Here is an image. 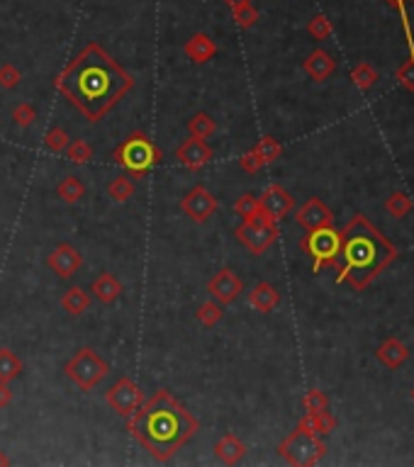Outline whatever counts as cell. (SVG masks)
<instances>
[{"instance_id": "cell-1", "label": "cell", "mask_w": 414, "mask_h": 467, "mask_svg": "<svg viewBox=\"0 0 414 467\" xmlns=\"http://www.w3.org/2000/svg\"><path fill=\"white\" fill-rule=\"evenodd\" d=\"M132 88V73L98 42H88V47L56 76V90L88 122H100Z\"/></svg>"}, {"instance_id": "cell-2", "label": "cell", "mask_w": 414, "mask_h": 467, "mask_svg": "<svg viewBox=\"0 0 414 467\" xmlns=\"http://www.w3.org/2000/svg\"><path fill=\"white\" fill-rule=\"evenodd\" d=\"M134 441L158 463H168L200 429V421L168 390H158L127 417Z\"/></svg>"}, {"instance_id": "cell-3", "label": "cell", "mask_w": 414, "mask_h": 467, "mask_svg": "<svg viewBox=\"0 0 414 467\" xmlns=\"http://www.w3.org/2000/svg\"><path fill=\"white\" fill-rule=\"evenodd\" d=\"M339 236H342V246H339L342 278L339 280H349L356 287H363L395 256V248L390 246L388 238L373 229L366 217H354Z\"/></svg>"}, {"instance_id": "cell-4", "label": "cell", "mask_w": 414, "mask_h": 467, "mask_svg": "<svg viewBox=\"0 0 414 467\" xmlns=\"http://www.w3.org/2000/svg\"><path fill=\"white\" fill-rule=\"evenodd\" d=\"M64 373L81 392H93L110 375V363L95 348L83 346L66 361Z\"/></svg>"}, {"instance_id": "cell-5", "label": "cell", "mask_w": 414, "mask_h": 467, "mask_svg": "<svg viewBox=\"0 0 414 467\" xmlns=\"http://www.w3.org/2000/svg\"><path fill=\"white\" fill-rule=\"evenodd\" d=\"M115 163H120L122 168H127L134 178H144L151 168L161 161V151L146 139V134L134 132L122 141L115 149Z\"/></svg>"}, {"instance_id": "cell-6", "label": "cell", "mask_w": 414, "mask_h": 467, "mask_svg": "<svg viewBox=\"0 0 414 467\" xmlns=\"http://www.w3.org/2000/svg\"><path fill=\"white\" fill-rule=\"evenodd\" d=\"M278 453H280V458L285 460V463H290L295 467H307V465L320 463V460L325 458L327 446L317 434H310V431L298 426V429L280 443Z\"/></svg>"}, {"instance_id": "cell-7", "label": "cell", "mask_w": 414, "mask_h": 467, "mask_svg": "<svg viewBox=\"0 0 414 467\" xmlns=\"http://www.w3.org/2000/svg\"><path fill=\"white\" fill-rule=\"evenodd\" d=\"M234 236L251 251L254 256H263L266 251L276 243L278 238V226L276 219H271L263 209H258L254 217L244 219L239 226L234 229Z\"/></svg>"}, {"instance_id": "cell-8", "label": "cell", "mask_w": 414, "mask_h": 467, "mask_svg": "<svg viewBox=\"0 0 414 467\" xmlns=\"http://www.w3.org/2000/svg\"><path fill=\"white\" fill-rule=\"evenodd\" d=\"M339 246H342V236L332 226L310 231V236L303 241V248L315 258V273L339 258Z\"/></svg>"}, {"instance_id": "cell-9", "label": "cell", "mask_w": 414, "mask_h": 467, "mask_svg": "<svg viewBox=\"0 0 414 467\" xmlns=\"http://www.w3.org/2000/svg\"><path fill=\"white\" fill-rule=\"evenodd\" d=\"M105 402L107 407L115 414L127 419L129 414H134L139 409V404L144 402V395H141V387L134 383L132 378H120L110 385V390L105 392Z\"/></svg>"}, {"instance_id": "cell-10", "label": "cell", "mask_w": 414, "mask_h": 467, "mask_svg": "<svg viewBox=\"0 0 414 467\" xmlns=\"http://www.w3.org/2000/svg\"><path fill=\"white\" fill-rule=\"evenodd\" d=\"M217 207H219L217 197H214L202 183L190 187L183 200H180V209H183L185 217L192 219L195 224H205V221L217 212Z\"/></svg>"}, {"instance_id": "cell-11", "label": "cell", "mask_w": 414, "mask_h": 467, "mask_svg": "<svg viewBox=\"0 0 414 467\" xmlns=\"http://www.w3.org/2000/svg\"><path fill=\"white\" fill-rule=\"evenodd\" d=\"M244 292V282L241 278L236 275L234 270H231L229 265L219 268L217 273H214L212 278H209L207 282V295L212 297L214 302H219V304H231V302L239 300V295Z\"/></svg>"}, {"instance_id": "cell-12", "label": "cell", "mask_w": 414, "mask_h": 467, "mask_svg": "<svg viewBox=\"0 0 414 467\" xmlns=\"http://www.w3.org/2000/svg\"><path fill=\"white\" fill-rule=\"evenodd\" d=\"M47 265L49 270L54 273L56 278H61V280H69V278L76 275L78 270H81L83 265V256L81 251L76 246H71V243H59L52 253L47 256Z\"/></svg>"}, {"instance_id": "cell-13", "label": "cell", "mask_w": 414, "mask_h": 467, "mask_svg": "<svg viewBox=\"0 0 414 467\" xmlns=\"http://www.w3.org/2000/svg\"><path fill=\"white\" fill-rule=\"evenodd\" d=\"M175 158H178L180 166H185L188 170H197L212 161L214 151L205 139H195V136H190V139H185L183 144L175 149Z\"/></svg>"}, {"instance_id": "cell-14", "label": "cell", "mask_w": 414, "mask_h": 467, "mask_svg": "<svg viewBox=\"0 0 414 467\" xmlns=\"http://www.w3.org/2000/svg\"><path fill=\"white\" fill-rule=\"evenodd\" d=\"M278 156H280V144H278L273 136H263L251 151L244 153L239 158V166L246 170V173H256V170H261L263 166L273 163Z\"/></svg>"}, {"instance_id": "cell-15", "label": "cell", "mask_w": 414, "mask_h": 467, "mask_svg": "<svg viewBox=\"0 0 414 467\" xmlns=\"http://www.w3.org/2000/svg\"><path fill=\"white\" fill-rule=\"evenodd\" d=\"M258 202H261V209H263V212L276 221L285 217V214L293 209V204H295L290 192H288L283 185H278V183L266 187L263 195L258 197Z\"/></svg>"}, {"instance_id": "cell-16", "label": "cell", "mask_w": 414, "mask_h": 467, "mask_svg": "<svg viewBox=\"0 0 414 467\" xmlns=\"http://www.w3.org/2000/svg\"><path fill=\"white\" fill-rule=\"evenodd\" d=\"M298 221H300V226H305L307 231H315V229H322V226H332L334 214L322 200L310 197V200L298 209Z\"/></svg>"}, {"instance_id": "cell-17", "label": "cell", "mask_w": 414, "mask_h": 467, "mask_svg": "<svg viewBox=\"0 0 414 467\" xmlns=\"http://www.w3.org/2000/svg\"><path fill=\"white\" fill-rule=\"evenodd\" d=\"M124 285L117 280V275L112 273H100L93 282H90V295L93 300H98L100 304H115L117 300L122 297Z\"/></svg>"}, {"instance_id": "cell-18", "label": "cell", "mask_w": 414, "mask_h": 467, "mask_svg": "<svg viewBox=\"0 0 414 467\" xmlns=\"http://www.w3.org/2000/svg\"><path fill=\"white\" fill-rule=\"evenodd\" d=\"M246 453H249L246 443L234 434H224L217 443H214V458L222 460L224 465L241 463V460L246 458Z\"/></svg>"}, {"instance_id": "cell-19", "label": "cell", "mask_w": 414, "mask_h": 467, "mask_svg": "<svg viewBox=\"0 0 414 467\" xmlns=\"http://www.w3.org/2000/svg\"><path fill=\"white\" fill-rule=\"evenodd\" d=\"M183 51H185V56H188L192 64H207V61L217 54V44L212 42L209 34L197 32V34H192L188 42H185Z\"/></svg>"}, {"instance_id": "cell-20", "label": "cell", "mask_w": 414, "mask_h": 467, "mask_svg": "<svg viewBox=\"0 0 414 467\" xmlns=\"http://www.w3.org/2000/svg\"><path fill=\"white\" fill-rule=\"evenodd\" d=\"M93 304V295L88 290H83L81 285H71L64 295H61V309L66 312L69 317H81L86 314Z\"/></svg>"}, {"instance_id": "cell-21", "label": "cell", "mask_w": 414, "mask_h": 467, "mask_svg": "<svg viewBox=\"0 0 414 467\" xmlns=\"http://www.w3.org/2000/svg\"><path fill=\"white\" fill-rule=\"evenodd\" d=\"M303 68L312 81H327V78L334 73V68H337V61H334L332 54H327L325 49H317L305 59Z\"/></svg>"}, {"instance_id": "cell-22", "label": "cell", "mask_w": 414, "mask_h": 467, "mask_svg": "<svg viewBox=\"0 0 414 467\" xmlns=\"http://www.w3.org/2000/svg\"><path fill=\"white\" fill-rule=\"evenodd\" d=\"M249 304L256 312H261V314H268V312H273L276 307L280 304V292H278L271 282H258L256 287L249 292Z\"/></svg>"}, {"instance_id": "cell-23", "label": "cell", "mask_w": 414, "mask_h": 467, "mask_svg": "<svg viewBox=\"0 0 414 467\" xmlns=\"http://www.w3.org/2000/svg\"><path fill=\"white\" fill-rule=\"evenodd\" d=\"M25 370V363L18 358V353H13L10 348H0V383H13L18 380Z\"/></svg>"}, {"instance_id": "cell-24", "label": "cell", "mask_w": 414, "mask_h": 467, "mask_svg": "<svg viewBox=\"0 0 414 467\" xmlns=\"http://www.w3.org/2000/svg\"><path fill=\"white\" fill-rule=\"evenodd\" d=\"M56 195L61 197L66 204H76L86 197V185L78 175H66L59 185H56Z\"/></svg>"}, {"instance_id": "cell-25", "label": "cell", "mask_w": 414, "mask_h": 467, "mask_svg": "<svg viewBox=\"0 0 414 467\" xmlns=\"http://www.w3.org/2000/svg\"><path fill=\"white\" fill-rule=\"evenodd\" d=\"M300 429L310 431V434H329V431L334 429V419L329 417V412L325 409V412H307L303 417V421H300Z\"/></svg>"}, {"instance_id": "cell-26", "label": "cell", "mask_w": 414, "mask_h": 467, "mask_svg": "<svg viewBox=\"0 0 414 467\" xmlns=\"http://www.w3.org/2000/svg\"><path fill=\"white\" fill-rule=\"evenodd\" d=\"M378 358H380V361H383L388 368L395 370V368H400L402 363L407 361V348H405V346H402L397 339H390V341H385V344L380 346Z\"/></svg>"}, {"instance_id": "cell-27", "label": "cell", "mask_w": 414, "mask_h": 467, "mask_svg": "<svg viewBox=\"0 0 414 467\" xmlns=\"http://www.w3.org/2000/svg\"><path fill=\"white\" fill-rule=\"evenodd\" d=\"M134 192H137V185H134V180L129 178V175H117V178H112L110 183H107V195L120 204L132 200Z\"/></svg>"}, {"instance_id": "cell-28", "label": "cell", "mask_w": 414, "mask_h": 467, "mask_svg": "<svg viewBox=\"0 0 414 467\" xmlns=\"http://www.w3.org/2000/svg\"><path fill=\"white\" fill-rule=\"evenodd\" d=\"M214 129H217V124H214V119L207 112H197V115L188 119V134L195 136V139H209L214 134Z\"/></svg>"}, {"instance_id": "cell-29", "label": "cell", "mask_w": 414, "mask_h": 467, "mask_svg": "<svg viewBox=\"0 0 414 467\" xmlns=\"http://www.w3.org/2000/svg\"><path fill=\"white\" fill-rule=\"evenodd\" d=\"M222 317H224L222 304H219V302H214V300H209V302H205V304H200V307H197V312H195V319L205 329L217 326V324L222 322Z\"/></svg>"}, {"instance_id": "cell-30", "label": "cell", "mask_w": 414, "mask_h": 467, "mask_svg": "<svg viewBox=\"0 0 414 467\" xmlns=\"http://www.w3.org/2000/svg\"><path fill=\"white\" fill-rule=\"evenodd\" d=\"M231 17H234V22L241 30H249V27H254L258 22V10L254 3H241L231 8Z\"/></svg>"}, {"instance_id": "cell-31", "label": "cell", "mask_w": 414, "mask_h": 467, "mask_svg": "<svg viewBox=\"0 0 414 467\" xmlns=\"http://www.w3.org/2000/svg\"><path fill=\"white\" fill-rule=\"evenodd\" d=\"M66 156H69L71 163H88L90 158H93V146L88 144L86 139H73L69 141V146H66Z\"/></svg>"}, {"instance_id": "cell-32", "label": "cell", "mask_w": 414, "mask_h": 467, "mask_svg": "<svg viewBox=\"0 0 414 467\" xmlns=\"http://www.w3.org/2000/svg\"><path fill=\"white\" fill-rule=\"evenodd\" d=\"M69 134H66V129L61 127H52L47 134H44V146H47L52 153H64L66 146H69Z\"/></svg>"}, {"instance_id": "cell-33", "label": "cell", "mask_w": 414, "mask_h": 467, "mask_svg": "<svg viewBox=\"0 0 414 467\" xmlns=\"http://www.w3.org/2000/svg\"><path fill=\"white\" fill-rule=\"evenodd\" d=\"M258 209H261V202H258L256 195H251V192H244V195L236 197V202H234V212L239 214L241 219L254 217Z\"/></svg>"}, {"instance_id": "cell-34", "label": "cell", "mask_w": 414, "mask_h": 467, "mask_svg": "<svg viewBox=\"0 0 414 467\" xmlns=\"http://www.w3.org/2000/svg\"><path fill=\"white\" fill-rule=\"evenodd\" d=\"M35 119H37V110H35V105H32V102H20V105H15L13 122L18 124V127H22V129L32 127V124H35Z\"/></svg>"}, {"instance_id": "cell-35", "label": "cell", "mask_w": 414, "mask_h": 467, "mask_svg": "<svg viewBox=\"0 0 414 467\" xmlns=\"http://www.w3.org/2000/svg\"><path fill=\"white\" fill-rule=\"evenodd\" d=\"M307 32L317 39V42H325V39L332 37V22H329L325 15H315L307 25Z\"/></svg>"}, {"instance_id": "cell-36", "label": "cell", "mask_w": 414, "mask_h": 467, "mask_svg": "<svg viewBox=\"0 0 414 467\" xmlns=\"http://www.w3.org/2000/svg\"><path fill=\"white\" fill-rule=\"evenodd\" d=\"M22 81V73L18 66L13 64H3L0 66V88L3 90H15Z\"/></svg>"}, {"instance_id": "cell-37", "label": "cell", "mask_w": 414, "mask_h": 467, "mask_svg": "<svg viewBox=\"0 0 414 467\" xmlns=\"http://www.w3.org/2000/svg\"><path fill=\"white\" fill-rule=\"evenodd\" d=\"M351 78H354V83L359 85L361 90H368L376 83V71H373L371 64H359L354 68V73H351Z\"/></svg>"}, {"instance_id": "cell-38", "label": "cell", "mask_w": 414, "mask_h": 467, "mask_svg": "<svg viewBox=\"0 0 414 467\" xmlns=\"http://www.w3.org/2000/svg\"><path fill=\"white\" fill-rule=\"evenodd\" d=\"M303 407H305V412H325V409L329 407V400L325 397V392L310 390L303 400Z\"/></svg>"}, {"instance_id": "cell-39", "label": "cell", "mask_w": 414, "mask_h": 467, "mask_svg": "<svg viewBox=\"0 0 414 467\" xmlns=\"http://www.w3.org/2000/svg\"><path fill=\"white\" fill-rule=\"evenodd\" d=\"M412 209V202L407 195H402V192H395L393 197L388 200V212L393 214V217H405L407 212Z\"/></svg>"}, {"instance_id": "cell-40", "label": "cell", "mask_w": 414, "mask_h": 467, "mask_svg": "<svg viewBox=\"0 0 414 467\" xmlns=\"http://www.w3.org/2000/svg\"><path fill=\"white\" fill-rule=\"evenodd\" d=\"M397 78H400V83L405 85V88L414 90V59L407 61V64L402 66L400 71H397Z\"/></svg>"}, {"instance_id": "cell-41", "label": "cell", "mask_w": 414, "mask_h": 467, "mask_svg": "<svg viewBox=\"0 0 414 467\" xmlns=\"http://www.w3.org/2000/svg\"><path fill=\"white\" fill-rule=\"evenodd\" d=\"M10 404H13V390L8 383H0V409H8Z\"/></svg>"}, {"instance_id": "cell-42", "label": "cell", "mask_w": 414, "mask_h": 467, "mask_svg": "<svg viewBox=\"0 0 414 467\" xmlns=\"http://www.w3.org/2000/svg\"><path fill=\"white\" fill-rule=\"evenodd\" d=\"M10 463H13V460H10L3 451H0V467H3V465H10Z\"/></svg>"}, {"instance_id": "cell-43", "label": "cell", "mask_w": 414, "mask_h": 467, "mask_svg": "<svg viewBox=\"0 0 414 467\" xmlns=\"http://www.w3.org/2000/svg\"><path fill=\"white\" fill-rule=\"evenodd\" d=\"M229 8H234V5H241V3H251V0H224Z\"/></svg>"}, {"instance_id": "cell-44", "label": "cell", "mask_w": 414, "mask_h": 467, "mask_svg": "<svg viewBox=\"0 0 414 467\" xmlns=\"http://www.w3.org/2000/svg\"><path fill=\"white\" fill-rule=\"evenodd\" d=\"M393 3H397L400 8H405V0H393Z\"/></svg>"}, {"instance_id": "cell-45", "label": "cell", "mask_w": 414, "mask_h": 467, "mask_svg": "<svg viewBox=\"0 0 414 467\" xmlns=\"http://www.w3.org/2000/svg\"><path fill=\"white\" fill-rule=\"evenodd\" d=\"M412 397H414V392H412Z\"/></svg>"}]
</instances>
